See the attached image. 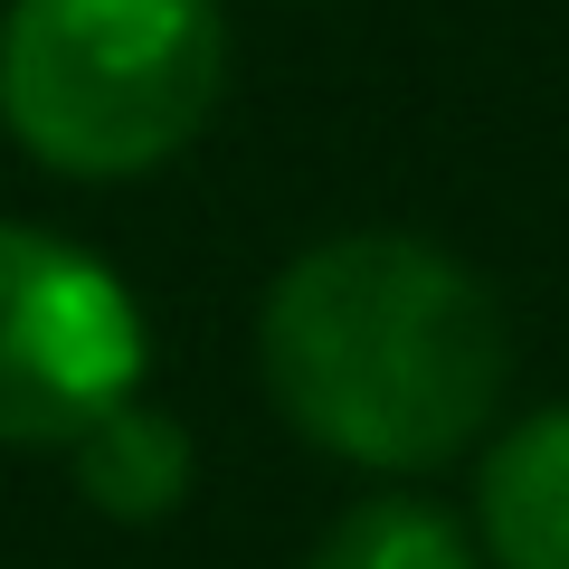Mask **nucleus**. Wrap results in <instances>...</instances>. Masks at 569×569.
Listing matches in <instances>:
<instances>
[{
    "label": "nucleus",
    "instance_id": "f257e3e1",
    "mask_svg": "<svg viewBox=\"0 0 569 569\" xmlns=\"http://www.w3.org/2000/svg\"><path fill=\"white\" fill-rule=\"evenodd\" d=\"M266 399L305 447L370 475H437L475 447L512 380V323L466 257L399 228L323 238L257 313Z\"/></svg>",
    "mask_w": 569,
    "mask_h": 569
},
{
    "label": "nucleus",
    "instance_id": "f03ea898",
    "mask_svg": "<svg viewBox=\"0 0 569 569\" xmlns=\"http://www.w3.org/2000/svg\"><path fill=\"white\" fill-rule=\"evenodd\" d=\"M228 86L219 0H10L0 123L67 181L162 171Z\"/></svg>",
    "mask_w": 569,
    "mask_h": 569
},
{
    "label": "nucleus",
    "instance_id": "7ed1b4c3",
    "mask_svg": "<svg viewBox=\"0 0 569 569\" xmlns=\"http://www.w3.org/2000/svg\"><path fill=\"white\" fill-rule=\"evenodd\" d=\"M142 389V305L77 238L0 219V447H77Z\"/></svg>",
    "mask_w": 569,
    "mask_h": 569
},
{
    "label": "nucleus",
    "instance_id": "20e7f679",
    "mask_svg": "<svg viewBox=\"0 0 569 569\" xmlns=\"http://www.w3.org/2000/svg\"><path fill=\"white\" fill-rule=\"evenodd\" d=\"M475 531L493 569H569V408H531L485 447Z\"/></svg>",
    "mask_w": 569,
    "mask_h": 569
},
{
    "label": "nucleus",
    "instance_id": "39448f33",
    "mask_svg": "<svg viewBox=\"0 0 569 569\" xmlns=\"http://www.w3.org/2000/svg\"><path fill=\"white\" fill-rule=\"evenodd\" d=\"M67 456H77V493L104 522H171L181 493H190V475H200L190 427L171 418V408H142V399H114Z\"/></svg>",
    "mask_w": 569,
    "mask_h": 569
},
{
    "label": "nucleus",
    "instance_id": "423d86ee",
    "mask_svg": "<svg viewBox=\"0 0 569 569\" xmlns=\"http://www.w3.org/2000/svg\"><path fill=\"white\" fill-rule=\"evenodd\" d=\"M305 569H475V541L456 512L418 503V493H370L313 541Z\"/></svg>",
    "mask_w": 569,
    "mask_h": 569
}]
</instances>
